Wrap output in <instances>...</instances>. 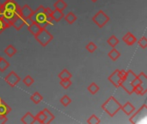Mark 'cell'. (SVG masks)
<instances>
[{"mask_svg":"<svg viewBox=\"0 0 147 124\" xmlns=\"http://www.w3.org/2000/svg\"><path fill=\"white\" fill-rule=\"evenodd\" d=\"M136 76L137 75L132 70H128V71H127L126 77L123 79V80L121 84V87H122L124 89V91L127 93H128L129 95H131L134 92V88L132 85V82L135 79Z\"/></svg>","mask_w":147,"mask_h":124,"instance_id":"cell-3","label":"cell"},{"mask_svg":"<svg viewBox=\"0 0 147 124\" xmlns=\"http://www.w3.org/2000/svg\"><path fill=\"white\" fill-rule=\"evenodd\" d=\"M107 42H108V44H109L110 47H112V48H113V47H115L118 45L119 40L117 39V37H116L115 35H112V36H110V37L108 39Z\"/></svg>","mask_w":147,"mask_h":124,"instance_id":"cell-26","label":"cell"},{"mask_svg":"<svg viewBox=\"0 0 147 124\" xmlns=\"http://www.w3.org/2000/svg\"><path fill=\"white\" fill-rule=\"evenodd\" d=\"M65 20L69 23V24H72L76 22L77 20V16H75V14L73 12H69L65 16Z\"/></svg>","mask_w":147,"mask_h":124,"instance_id":"cell-25","label":"cell"},{"mask_svg":"<svg viewBox=\"0 0 147 124\" xmlns=\"http://www.w3.org/2000/svg\"><path fill=\"white\" fill-rule=\"evenodd\" d=\"M4 80L5 82L10 86V87H15L21 80L20 77L14 72V71H11L5 78H4Z\"/></svg>","mask_w":147,"mask_h":124,"instance_id":"cell-9","label":"cell"},{"mask_svg":"<svg viewBox=\"0 0 147 124\" xmlns=\"http://www.w3.org/2000/svg\"><path fill=\"white\" fill-rule=\"evenodd\" d=\"M34 38L42 47H46L53 39V35L46 28H42L36 35H34Z\"/></svg>","mask_w":147,"mask_h":124,"instance_id":"cell-5","label":"cell"},{"mask_svg":"<svg viewBox=\"0 0 147 124\" xmlns=\"http://www.w3.org/2000/svg\"><path fill=\"white\" fill-rule=\"evenodd\" d=\"M51 16H52V18L53 19V21H55V22H59V21L64 17V13H63V11H61V10L54 9V10H52Z\"/></svg>","mask_w":147,"mask_h":124,"instance_id":"cell-18","label":"cell"},{"mask_svg":"<svg viewBox=\"0 0 147 124\" xmlns=\"http://www.w3.org/2000/svg\"><path fill=\"white\" fill-rule=\"evenodd\" d=\"M87 123L89 124H99L101 123L100 119L96 116V115H92L87 121Z\"/></svg>","mask_w":147,"mask_h":124,"instance_id":"cell-34","label":"cell"},{"mask_svg":"<svg viewBox=\"0 0 147 124\" xmlns=\"http://www.w3.org/2000/svg\"><path fill=\"white\" fill-rule=\"evenodd\" d=\"M109 80L115 87H116V88L121 87V84L123 79L120 73V70L116 69L113 73H111L109 77Z\"/></svg>","mask_w":147,"mask_h":124,"instance_id":"cell-8","label":"cell"},{"mask_svg":"<svg viewBox=\"0 0 147 124\" xmlns=\"http://www.w3.org/2000/svg\"><path fill=\"white\" fill-rule=\"evenodd\" d=\"M102 109L109 116L114 117L121 109V104L113 97H109V99L102 105Z\"/></svg>","mask_w":147,"mask_h":124,"instance_id":"cell-2","label":"cell"},{"mask_svg":"<svg viewBox=\"0 0 147 124\" xmlns=\"http://www.w3.org/2000/svg\"><path fill=\"white\" fill-rule=\"evenodd\" d=\"M60 103L62 104V105H63V106L67 107V106L71 103V99L69 98V96L65 95V96H63V97L61 98V99H60Z\"/></svg>","mask_w":147,"mask_h":124,"instance_id":"cell-29","label":"cell"},{"mask_svg":"<svg viewBox=\"0 0 147 124\" xmlns=\"http://www.w3.org/2000/svg\"><path fill=\"white\" fill-rule=\"evenodd\" d=\"M120 56H121V53H120L118 50H116L115 47H113V49L109 53V57L113 61L117 60L120 58Z\"/></svg>","mask_w":147,"mask_h":124,"instance_id":"cell-20","label":"cell"},{"mask_svg":"<svg viewBox=\"0 0 147 124\" xmlns=\"http://www.w3.org/2000/svg\"><path fill=\"white\" fill-rule=\"evenodd\" d=\"M91 1H92V2H93V3H96V1H97V0H91Z\"/></svg>","mask_w":147,"mask_h":124,"instance_id":"cell-39","label":"cell"},{"mask_svg":"<svg viewBox=\"0 0 147 124\" xmlns=\"http://www.w3.org/2000/svg\"><path fill=\"white\" fill-rule=\"evenodd\" d=\"M45 114L46 117V120H45V123H50L54 120V116L51 113V111H49L47 109H44L42 110Z\"/></svg>","mask_w":147,"mask_h":124,"instance_id":"cell-21","label":"cell"},{"mask_svg":"<svg viewBox=\"0 0 147 124\" xmlns=\"http://www.w3.org/2000/svg\"><path fill=\"white\" fill-rule=\"evenodd\" d=\"M59 84L64 89L66 90L71 85V79H60Z\"/></svg>","mask_w":147,"mask_h":124,"instance_id":"cell-32","label":"cell"},{"mask_svg":"<svg viewBox=\"0 0 147 124\" xmlns=\"http://www.w3.org/2000/svg\"><path fill=\"white\" fill-rule=\"evenodd\" d=\"M24 25H25V19L20 14L16 17V19L11 23V26H13L16 28V30H20Z\"/></svg>","mask_w":147,"mask_h":124,"instance_id":"cell-12","label":"cell"},{"mask_svg":"<svg viewBox=\"0 0 147 124\" xmlns=\"http://www.w3.org/2000/svg\"><path fill=\"white\" fill-rule=\"evenodd\" d=\"M3 5V10H8V11H20V6L15 2V0H6Z\"/></svg>","mask_w":147,"mask_h":124,"instance_id":"cell-10","label":"cell"},{"mask_svg":"<svg viewBox=\"0 0 147 124\" xmlns=\"http://www.w3.org/2000/svg\"><path fill=\"white\" fill-rule=\"evenodd\" d=\"M2 12H3V5H2V3H0V16H1Z\"/></svg>","mask_w":147,"mask_h":124,"instance_id":"cell-38","label":"cell"},{"mask_svg":"<svg viewBox=\"0 0 147 124\" xmlns=\"http://www.w3.org/2000/svg\"><path fill=\"white\" fill-rule=\"evenodd\" d=\"M35 120L37 122H39L40 123H45V120H46V117L43 111H40L36 116H35Z\"/></svg>","mask_w":147,"mask_h":124,"instance_id":"cell-31","label":"cell"},{"mask_svg":"<svg viewBox=\"0 0 147 124\" xmlns=\"http://www.w3.org/2000/svg\"><path fill=\"white\" fill-rule=\"evenodd\" d=\"M55 9H59L61 11H64L67 8V3L64 0H57L53 4Z\"/></svg>","mask_w":147,"mask_h":124,"instance_id":"cell-19","label":"cell"},{"mask_svg":"<svg viewBox=\"0 0 147 124\" xmlns=\"http://www.w3.org/2000/svg\"><path fill=\"white\" fill-rule=\"evenodd\" d=\"M0 57H1V56H0Z\"/></svg>","mask_w":147,"mask_h":124,"instance_id":"cell-40","label":"cell"},{"mask_svg":"<svg viewBox=\"0 0 147 124\" xmlns=\"http://www.w3.org/2000/svg\"><path fill=\"white\" fill-rule=\"evenodd\" d=\"M20 14V11H8V10H3L0 17L4 22V23L7 25V27H10L12 22L16 19V17Z\"/></svg>","mask_w":147,"mask_h":124,"instance_id":"cell-7","label":"cell"},{"mask_svg":"<svg viewBox=\"0 0 147 124\" xmlns=\"http://www.w3.org/2000/svg\"><path fill=\"white\" fill-rule=\"evenodd\" d=\"M126 115L130 116L132 115L134 111H135V107L130 103V102H127L124 105H121V109Z\"/></svg>","mask_w":147,"mask_h":124,"instance_id":"cell-15","label":"cell"},{"mask_svg":"<svg viewBox=\"0 0 147 124\" xmlns=\"http://www.w3.org/2000/svg\"><path fill=\"white\" fill-rule=\"evenodd\" d=\"M42 96L39 93V92H34L31 97H30V100L34 103V104H40L41 101H42Z\"/></svg>","mask_w":147,"mask_h":124,"instance_id":"cell-22","label":"cell"},{"mask_svg":"<svg viewBox=\"0 0 147 124\" xmlns=\"http://www.w3.org/2000/svg\"><path fill=\"white\" fill-rule=\"evenodd\" d=\"M122 40H123V41H124L127 45H128V46H132V45H134V43H136V41H137L136 37H135L131 32L127 33V34L123 36Z\"/></svg>","mask_w":147,"mask_h":124,"instance_id":"cell-14","label":"cell"},{"mask_svg":"<svg viewBox=\"0 0 147 124\" xmlns=\"http://www.w3.org/2000/svg\"><path fill=\"white\" fill-rule=\"evenodd\" d=\"M11 111V108L0 98V116L7 117V115Z\"/></svg>","mask_w":147,"mask_h":124,"instance_id":"cell-13","label":"cell"},{"mask_svg":"<svg viewBox=\"0 0 147 124\" xmlns=\"http://www.w3.org/2000/svg\"><path fill=\"white\" fill-rule=\"evenodd\" d=\"M23 84L26 85V86H28V87H29V86H31L33 84H34V79L30 76V75H27L24 79H23Z\"/></svg>","mask_w":147,"mask_h":124,"instance_id":"cell-30","label":"cell"},{"mask_svg":"<svg viewBox=\"0 0 147 124\" xmlns=\"http://www.w3.org/2000/svg\"><path fill=\"white\" fill-rule=\"evenodd\" d=\"M35 117L30 112H27L21 119V122L24 124H33L35 123Z\"/></svg>","mask_w":147,"mask_h":124,"instance_id":"cell-16","label":"cell"},{"mask_svg":"<svg viewBox=\"0 0 147 124\" xmlns=\"http://www.w3.org/2000/svg\"><path fill=\"white\" fill-rule=\"evenodd\" d=\"M99 90H100V87H99L96 83H92V84H90V85H89V87H88V91H89V92H90V94H92V95L96 94Z\"/></svg>","mask_w":147,"mask_h":124,"instance_id":"cell-28","label":"cell"},{"mask_svg":"<svg viewBox=\"0 0 147 124\" xmlns=\"http://www.w3.org/2000/svg\"><path fill=\"white\" fill-rule=\"evenodd\" d=\"M92 21L100 28H103L109 22V16L102 9H100L93 17H92Z\"/></svg>","mask_w":147,"mask_h":124,"instance_id":"cell-6","label":"cell"},{"mask_svg":"<svg viewBox=\"0 0 147 124\" xmlns=\"http://www.w3.org/2000/svg\"><path fill=\"white\" fill-rule=\"evenodd\" d=\"M96 48H97L96 45L94 42H92V41L89 42V43L87 44V46H86V49H87L90 53H94V52L96 50Z\"/></svg>","mask_w":147,"mask_h":124,"instance_id":"cell-35","label":"cell"},{"mask_svg":"<svg viewBox=\"0 0 147 124\" xmlns=\"http://www.w3.org/2000/svg\"><path fill=\"white\" fill-rule=\"evenodd\" d=\"M34 10L30 8L29 5L25 4L22 7H20V15L24 18V19H28L30 18L32 14H33Z\"/></svg>","mask_w":147,"mask_h":124,"instance_id":"cell-11","label":"cell"},{"mask_svg":"<svg viewBox=\"0 0 147 124\" xmlns=\"http://www.w3.org/2000/svg\"><path fill=\"white\" fill-rule=\"evenodd\" d=\"M138 44H139V46H140L142 49H146V48L147 47L146 37V36H142V37L139 40Z\"/></svg>","mask_w":147,"mask_h":124,"instance_id":"cell-33","label":"cell"},{"mask_svg":"<svg viewBox=\"0 0 147 124\" xmlns=\"http://www.w3.org/2000/svg\"><path fill=\"white\" fill-rule=\"evenodd\" d=\"M58 77H59V79H71V77H72V75H71V73L68 70L64 69V70L58 75Z\"/></svg>","mask_w":147,"mask_h":124,"instance_id":"cell-23","label":"cell"},{"mask_svg":"<svg viewBox=\"0 0 147 124\" xmlns=\"http://www.w3.org/2000/svg\"><path fill=\"white\" fill-rule=\"evenodd\" d=\"M147 116V106L146 104H143L141 108H140L129 119L131 123L138 124L143 123L146 122Z\"/></svg>","mask_w":147,"mask_h":124,"instance_id":"cell-4","label":"cell"},{"mask_svg":"<svg viewBox=\"0 0 147 124\" xmlns=\"http://www.w3.org/2000/svg\"><path fill=\"white\" fill-rule=\"evenodd\" d=\"M28 31L34 36V35H36L42 28L37 24V23H35V22H32L29 26H28Z\"/></svg>","mask_w":147,"mask_h":124,"instance_id":"cell-17","label":"cell"},{"mask_svg":"<svg viewBox=\"0 0 147 124\" xmlns=\"http://www.w3.org/2000/svg\"><path fill=\"white\" fill-rule=\"evenodd\" d=\"M4 53L9 56V57H12L16 54V49L14 46L12 45H9L5 49H4Z\"/></svg>","mask_w":147,"mask_h":124,"instance_id":"cell-24","label":"cell"},{"mask_svg":"<svg viewBox=\"0 0 147 124\" xmlns=\"http://www.w3.org/2000/svg\"><path fill=\"white\" fill-rule=\"evenodd\" d=\"M6 28H8L7 25L4 23V22H3V21L1 19V17H0V35H1Z\"/></svg>","mask_w":147,"mask_h":124,"instance_id":"cell-36","label":"cell"},{"mask_svg":"<svg viewBox=\"0 0 147 124\" xmlns=\"http://www.w3.org/2000/svg\"><path fill=\"white\" fill-rule=\"evenodd\" d=\"M31 20L37 23L41 28H46L48 24H51L53 19L51 16H48L46 12V9L44 6L40 5L32 14Z\"/></svg>","mask_w":147,"mask_h":124,"instance_id":"cell-1","label":"cell"},{"mask_svg":"<svg viewBox=\"0 0 147 124\" xmlns=\"http://www.w3.org/2000/svg\"><path fill=\"white\" fill-rule=\"evenodd\" d=\"M9 66V63L3 57H0V72H4Z\"/></svg>","mask_w":147,"mask_h":124,"instance_id":"cell-27","label":"cell"},{"mask_svg":"<svg viewBox=\"0 0 147 124\" xmlns=\"http://www.w3.org/2000/svg\"><path fill=\"white\" fill-rule=\"evenodd\" d=\"M6 122H7V117L0 116V123H5Z\"/></svg>","mask_w":147,"mask_h":124,"instance_id":"cell-37","label":"cell"}]
</instances>
